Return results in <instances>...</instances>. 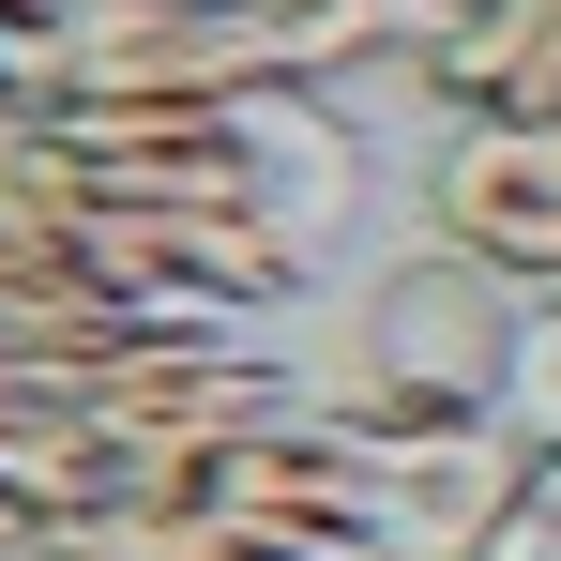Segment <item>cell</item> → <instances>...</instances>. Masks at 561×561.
I'll return each instance as SVG.
<instances>
[{
	"label": "cell",
	"instance_id": "obj_1",
	"mask_svg": "<svg viewBox=\"0 0 561 561\" xmlns=\"http://www.w3.org/2000/svg\"><path fill=\"white\" fill-rule=\"evenodd\" d=\"M288 46L259 0H15L0 15V106L61 122V106H213L274 92Z\"/></svg>",
	"mask_w": 561,
	"mask_h": 561
},
{
	"label": "cell",
	"instance_id": "obj_2",
	"mask_svg": "<svg viewBox=\"0 0 561 561\" xmlns=\"http://www.w3.org/2000/svg\"><path fill=\"white\" fill-rule=\"evenodd\" d=\"M516 350H531V288L425 228L350 304V379L334 394L379 410V425H485V410H516Z\"/></svg>",
	"mask_w": 561,
	"mask_h": 561
},
{
	"label": "cell",
	"instance_id": "obj_3",
	"mask_svg": "<svg viewBox=\"0 0 561 561\" xmlns=\"http://www.w3.org/2000/svg\"><path fill=\"white\" fill-rule=\"evenodd\" d=\"M410 197H425L440 243H470L531 304L561 288V106H456V122H425Z\"/></svg>",
	"mask_w": 561,
	"mask_h": 561
},
{
	"label": "cell",
	"instance_id": "obj_4",
	"mask_svg": "<svg viewBox=\"0 0 561 561\" xmlns=\"http://www.w3.org/2000/svg\"><path fill=\"white\" fill-rule=\"evenodd\" d=\"M531 501V425L485 410V425H379L365 410V547L394 561H501Z\"/></svg>",
	"mask_w": 561,
	"mask_h": 561
},
{
	"label": "cell",
	"instance_id": "obj_5",
	"mask_svg": "<svg viewBox=\"0 0 561 561\" xmlns=\"http://www.w3.org/2000/svg\"><path fill=\"white\" fill-rule=\"evenodd\" d=\"M516 425H531V440H561V288L531 304V350H516Z\"/></svg>",
	"mask_w": 561,
	"mask_h": 561
},
{
	"label": "cell",
	"instance_id": "obj_6",
	"mask_svg": "<svg viewBox=\"0 0 561 561\" xmlns=\"http://www.w3.org/2000/svg\"><path fill=\"white\" fill-rule=\"evenodd\" d=\"M31 183V122H15V106H0V197Z\"/></svg>",
	"mask_w": 561,
	"mask_h": 561
},
{
	"label": "cell",
	"instance_id": "obj_7",
	"mask_svg": "<svg viewBox=\"0 0 561 561\" xmlns=\"http://www.w3.org/2000/svg\"><path fill=\"white\" fill-rule=\"evenodd\" d=\"M516 561H561V531H531V547H516Z\"/></svg>",
	"mask_w": 561,
	"mask_h": 561
},
{
	"label": "cell",
	"instance_id": "obj_8",
	"mask_svg": "<svg viewBox=\"0 0 561 561\" xmlns=\"http://www.w3.org/2000/svg\"><path fill=\"white\" fill-rule=\"evenodd\" d=\"M0 15H15V0H0Z\"/></svg>",
	"mask_w": 561,
	"mask_h": 561
}]
</instances>
